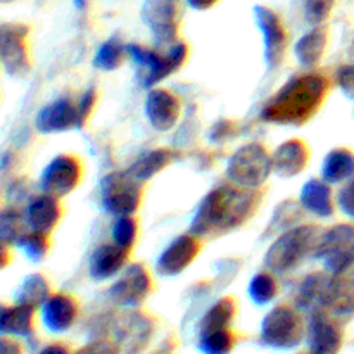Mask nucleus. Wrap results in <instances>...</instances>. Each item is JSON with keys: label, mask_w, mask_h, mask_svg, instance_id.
I'll list each match as a JSON object with an SVG mask.
<instances>
[{"label": "nucleus", "mask_w": 354, "mask_h": 354, "mask_svg": "<svg viewBox=\"0 0 354 354\" xmlns=\"http://www.w3.org/2000/svg\"><path fill=\"white\" fill-rule=\"evenodd\" d=\"M259 203L256 190L237 185H220L206 194L190 223V234L207 237L242 227L254 214Z\"/></svg>", "instance_id": "f257e3e1"}, {"label": "nucleus", "mask_w": 354, "mask_h": 354, "mask_svg": "<svg viewBox=\"0 0 354 354\" xmlns=\"http://www.w3.org/2000/svg\"><path fill=\"white\" fill-rule=\"evenodd\" d=\"M328 80L322 73H304L280 86L261 109V120L272 124L308 123L324 104Z\"/></svg>", "instance_id": "f03ea898"}, {"label": "nucleus", "mask_w": 354, "mask_h": 354, "mask_svg": "<svg viewBox=\"0 0 354 354\" xmlns=\"http://www.w3.org/2000/svg\"><path fill=\"white\" fill-rule=\"evenodd\" d=\"M322 235L317 225H297L282 232L266 251V268L277 275L292 272L308 258H315Z\"/></svg>", "instance_id": "7ed1b4c3"}, {"label": "nucleus", "mask_w": 354, "mask_h": 354, "mask_svg": "<svg viewBox=\"0 0 354 354\" xmlns=\"http://www.w3.org/2000/svg\"><path fill=\"white\" fill-rule=\"evenodd\" d=\"M273 171L272 154L261 144H245L232 154L227 165V178L241 189L258 190Z\"/></svg>", "instance_id": "20e7f679"}, {"label": "nucleus", "mask_w": 354, "mask_h": 354, "mask_svg": "<svg viewBox=\"0 0 354 354\" xmlns=\"http://www.w3.org/2000/svg\"><path fill=\"white\" fill-rule=\"evenodd\" d=\"M127 52L131 61L144 69V86H154L185 64L189 47L183 41H175L166 54H159L144 45L130 44Z\"/></svg>", "instance_id": "39448f33"}, {"label": "nucleus", "mask_w": 354, "mask_h": 354, "mask_svg": "<svg viewBox=\"0 0 354 354\" xmlns=\"http://www.w3.org/2000/svg\"><path fill=\"white\" fill-rule=\"evenodd\" d=\"M102 207L113 216H133L140 207V182L128 171L109 173L100 185Z\"/></svg>", "instance_id": "423d86ee"}, {"label": "nucleus", "mask_w": 354, "mask_h": 354, "mask_svg": "<svg viewBox=\"0 0 354 354\" xmlns=\"http://www.w3.org/2000/svg\"><path fill=\"white\" fill-rule=\"evenodd\" d=\"M304 335L303 318L299 311L287 304L273 308L261 324V339L277 349L296 348Z\"/></svg>", "instance_id": "0eeeda50"}, {"label": "nucleus", "mask_w": 354, "mask_h": 354, "mask_svg": "<svg viewBox=\"0 0 354 354\" xmlns=\"http://www.w3.org/2000/svg\"><path fill=\"white\" fill-rule=\"evenodd\" d=\"M315 258L324 263L330 275L348 268L354 263V227L349 223H337L324 232Z\"/></svg>", "instance_id": "6e6552de"}, {"label": "nucleus", "mask_w": 354, "mask_h": 354, "mask_svg": "<svg viewBox=\"0 0 354 354\" xmlns=\"http://www.w3.org/2000/svg\"><path fill=\"white\" fill-rule=\"evenodd\" d=\"M142 19L158 44L173 45L178 37L180 0H145Z\"/></svg>", "instance_id": "1a4fd4ad"}, {"label": "nucleus", "mask_w": 354, "mask_h": 354, "mask_svg": "<svg viewBox=\"0 0 354 354\" xmlns=\"http://www.w3.org/2000/svg\"><path fill=\"white\" fill-rule=\"evenodd\" d=\"M82 182V162L71 154H61L52 159L40 173L38 185L45 194L66 197Z\"/></svg>", "instance_id": "9d476101"}, {"label": "nucleus", "mask_w": 354, "mask_h": 354, "mask_svg": "<svg viewBox=\"0 0 354 354\" xmlns=\"http://www.w3.org/2000/svg\"><path fill=\"white\" fill-rule=\"evenodd\" d=\"M28 30L21 23H6L0 30V55L7 75L24 76L30 71V54H28Z\"/></svg>", "instance_id": "9b49d317"}, {"label": "nucleus", "mask_w": 354, "mask_h": 354, "mask_svg": "<svg viewBox=\"0 0 354 354\" xmlns=\"http://www.w3.org/2000/svg\"><path fill=\"white\" fill-rule=\"evenodd\" d=\"M152 289V279L147 268L140 263L128 265L120 279L109 289V297L124 308H135L144 303Z\"/></svg>", "instance_id": "f8f14e48"}, {"label": "nucleus", "mask_w": 354, "mask_h": 354, "mask_svg": "<svg viewBox=\"0 0 354 354\" xmlns=\"http://www.w3.org/2000/svg\"><path fill=\"white\" fill-rule=\"evenodd\" d=\"M254 17L263 35L265 62L268 69H275L282 64L287 52V33L279 14L266 6L254 7Z\"/></svg>", "instance_id": "ddd939ff"}, {"label": "nucleus", "mask_w": 354, "mask_h": 354, "mask_svg": "<svg viewBox=\"0 0 354 354\" xmlns=\"http://www.w3.org/2000/svg\"><path fill=\"white\" fill-rule=\"evenodd\" d=\"M83 121L80 118L78 102L61 97L41 107L35 118V128L44 135L62 133L68 130H80Z\"/></svg>", "instance_id": "4468645a"}, {"label": "nucleus", "mask_w": 354, "mask_h": 354, "mask_svg": "<svg viewBox=\"0 0 354 354\" xmlns=\"http://www.w3.org/2000/svg\"><path fill=\"white\" fill-rule=\"evenodd\" d=\"M201 244L199 237L192 234H185L176 237L165 251L161 252V256L158 258V272L165 277H175L178 273L185 272L196 258L199 256Z\"/></svg>", "instance_id": "2eb2a0df"}, {"label": "nucleus", "mask_w": 354, "mask_h": 354, "mask_svg": "<svg viewBox=\"0 0 354 354\" xmlns=\"http://www.w3.org/2000/svg\"><path fill=\"white\" fill-rule=\"evenodd\" d=\"M182 113L180 99L165 88H152L145 99V116L158 131H169L176 127Z\"/></svg>", "instance_id": "dca6fc26"}, {"label": "nucleus", "mask_w": 354, "mask_h": 354, "mask_svg": "<svg viewBox=\"0 0 354 354\" xmlns=\"http://www.w3.org/2000/svg\"><path fill=\"white\" fill-rule=\"evenodd\" d=\"M61 216L62 209L59 197L41 192L28 203L26 211H24V223L30 227V230L48 235L57 227Z\"/></svg>", "instance_id": "f3484780"}, {"label": "nucleus", "mask_w": 354, "mask_h": 354, "mask_svg": "<svg viewBox=\"0 0 354 354\" xmlns=\"http://www.w3.org/2000/svg\"><path fill=\"white\" fill-rule=\"evenodd\" d=\"M76 317H78V303L75 297L68 294H52L44 304H41V322L45 328L54 334L66 332L73 327Z\"/></svg>", "instance_id": "a211bd4d"}, {"label": "nucleus", "mask_w": 354, "mask_h": 354, "mask_svg": "<svg viewBox=\"0 0 354 354\" xmlns=\"http://www.w3.org/2000/svg\"><path fill=\"white\" fill-rule=\"evenodd\" d=\"M273 171L280 178H294L306 169L310 161V149L299 138L283 142L272 154Z\"/></svg>", "instance_id": "6ab92c4d"}, {"label": "nucleus", "mask_w": 354, "mask_h": 354, "mask_svg": "<svg viewBox=\"0 0 354 354\" xmlns=\"http://www.w3.org/2000/svg\"><path fill=\"white\" fill-rule=\"evenodd\" d=\"M128 259V251L127 249L120 248L118 244H100L95 251L90 256L88 263V273L93 280L97 282H104V280H109L113 277H116L118 273H121L127 266Z\"/></svg>", "instance_id": "aec40b11"}, {"label": "nucleus", "mask_w": 354, "mask_h": 354, "mask_svg": "<svg viewBox=\"0 0 354 354\" xmlns=\"http://www.w3.org/2000/svg\"><path fill=\"white\" fill-rule=\"evenodd\" d=\"M332 275L324 272H313L301 282L297 290V308L303 311H317L327 310L328 296H330Z\"/></svg>", "instance_id": "412c9836"}, {"label": "nucleus", "mask_w": 354, "mask_h": 354, "mask_svg": "<svg viewBox=\"0 0 354 354\" xmlns=\"http://www.w3.org/2000/svg\"><path fill=\"white\" fill-rule=\"evenodd\" d=\"M311 354H337L342 346V332L325 313L317 311L310 320Z\"/></svg>", "instance_id": "4be33fe9"}, {"label": "nucleus", "mask_w": 354, "mask_h": 354, "mask_svg": "<svg viewBox=\"0 0 354 354\" xmlns=\"http://www.w3.org/2000/svg\"><path fill=\"white\" fill-rule=\"evenodd\" d=\"M327 310L335 317H354V263L332 275Z\"/></svg>", "instance_id": "5701e85b"}, {"label": "nucleus", "mask_w": 354, "mask_h": 354, "mask_svg": "<svg viewBox=\"0 0 354 354\" xmlns=\"http://www.w3.org/2000/svg\"><path fill=\"white\" fill-rule=\"evenodd\" d=\"M299 204L308 213L317 218L327 220L334 214V196H332L330 183L325 180L311 178L301 187Z\"/></svg>", "instance_id": "b1692460"}, {"label": "nucleus", "mask_w": 354, "mask_h": 354, "mask_svg": "<svg viewBox=\"0 0 354 354\" xmlns=\"http://www.w3.org/2000/svg\"><path fill=\"white\" fill-rule=\"evenodd\" d=\"M328 45L327 28L318 24L304 33L294 45V55L303 68H315L324 59Z\"/></svg>", "instance_id": "393cba45"}, {"label": "nucleus", "mask_w": 354, "mask_h": 354, "mask_svg": "<svg viewBox=\"0 0 354 354\" xmlns=\"http://www.w3.org/2000/svg\"><path fill=\"white\" fill-rule=\"evenodd\" d=\"M175 159V152L168 151V149H156V151H149L142 154L130 168L127 169L137 182L144 183L161 173L168 165H171Z\"/></svg>", "instance_id": "a878e982"}, {"label": "nucleus", "mask_w": 354, "mask_h": 354, "mask_svg": "<svg viewBox=\"0 0 354 354\" xmlns=\"http://www.w3.org/2000/svg\"><path fill=\"white\" fill-rule=\"evenodd\" d=\"M322 176L330 185L344 183L354 178V154L349 149H334L324 161Z\"/></svg>", "instance_id": "bb28decb"}, {"label": "nucleus", "mask_w": 354, "mask_h": 354, "mask_svg": "<svg viewBox=\"0 0 354 354\" xmlns=\"http://www.w3.org/2000/svg\"><path fill=\"white\" fill-rule=\"evenodd\" d=\"M35 308L28 304L16 303L12 306L2 308V332L6 335H21L26 337L33 330Z\"/></svg>", "instance_id": "cd10ccee"}, {"label": "nucleus", "mask_w": 354, "mask_h": 354, "mask_svg": "<svg viewBox=\"0 0 354 354\" xmlns=\"http://www.w3.org/2000/svg\"><path fill=\"white\" fill-rule=\"evenodd\" d=\"M48 297H50V286H48L47 279L44 275L33 273L21 283L19 290L16 292V303L37 308L41 306Z\"/></svg>", "instance_id": "c85d7f7f"}, {"label": "nucleus", "mask_w": 354, "mask_h": 354, "mask_svg": "<svg viewBox=\"0 0 354 354\" xmlns=\"http://www.w3.org/2000/svg\"><path fill=\"white\" fill-rule=\"evenodd\" d=\"M235 317V303L230 297H223L209 308L201 324V332L218 330V328H228Z\"/></svg>", "instance_id": "c756f323"}, {"label": "nucleus", "mask_w": 354, "mask_h": 354, "mask_svg": "<svg viewBox=\"0 0 354 354\" xmlns=\"http://www.w3.org/2000/svg\"><path fill=\"white\" fill-rule=\"evenodd\" d=\"M127 54V47L118 38H109L97 48L93 66L97 69H102V71H114L123 64V59Z\"/></svg>", "instance_id": "7c9ffc66"}, {"label": "nucleus", "mask_w": 354, "mask_h": 354, "mask_svg": "<svg viewBox=\"0 0 354 354\" xmlns=\"http://www.w3.org/2000/svg\"><path fill=\"white\" fill-rule=\"evenodd\" d=\"M248 292L256 304L263 306V304H268L275 299L277 294H279V283H277L275 277L272 273L261 272L252 277V280L249 282Z\"/></svg>", "instance_id": "2f4dec72"}, {"label": "nucleus", "mask_w": 354, "mask_h": 354, "mask_svg": "<svg viewBox=\"0 0 354 354\" xmlns=\"http://www.w3.org/2000/svg\"><path fill=\"white\" fill-rule=\"evenodd\" d=\"M235 337L230 328L201 332V349L204 354H228L234 349Z\"/></svg>", "instance_id": "473e14b6"}, {"label": "nucleus", "mask_w": 354, "mask_h": 354, "mask_svg": "<svg viewBox=\"0 0 354 354\" xmlns=\"http://www.w3.org/2000/svg\"><path fill=\"white\" fill-rule=\"evenodd\" d=\"M17 248L24 252L30 261H41L48 252V235L41 234V232H24L16 242Z\"/></svg>", "instance_id": "72a5a7b5"}, {"label": "nucleus", "mask_w": 354, "mask_h": 354, "mask_svg": "<svg viewBox=\"0 0 354 354\" xmlns=\"http://www.w3.org/2000/svg\"><path fill=\"white\" fill-rule=\"evenodd\" d=\"M23 216L16 207H3L0 213V237L2 244H16L23 235Z\"/></svg>", "instance_id": "f704fd0d"}, {"label": "nucleus", "mask_w": 354, "mask_h": 354, "mask_svg": "<svg viewBox=\"0 0 354 354\" xmlns=\"http://www.w3.org/2000/svg\"><path fill=\"white\" fill-rule=\"evenodd\" d=\"M138 225L133 216H120L113 225V242L130 251L137 241Z\"/></svg>", "instance_id": "c9c22d12"}, {"label": "nucleus", "mask_w": 354, "mask_h": 354, "mask_svg": "<svg viewBox=\"0 0 354 354\" xmlns=\"http://www.w3.org/2000/svg\"><path fill=\"white\" fill-rule=\"evenodd\" d=\"M335 0H304V14H306L308 23L318 24L324 23L330 14Z\"/></svg>", "instance_id": "e433bc0d"}, {"label": "nucleus", "mask_w": 354, "mask_h": 354, "mask_svg": "<svg viewBox=\"0 0 354 354\" xmlns=\"http://www.w3.org/2000/svg\"><path fill=\"white\" fill-rule=\"evenodd\" d=\"M335 82L346 97L354 99V64H344L335 73Z\"/></svg>", "instance_id": "4c0bfd02"}, {"label": "nucleus", "mask_w": 354, "mask_h": 354, "mask_svg": "<svg viewBox=\"0 0 354 354\" xmlns=\"http://www.w3.org/2000/svg\"><path fill=\"white\" fill-rule=\"evenodd\" d=\"M337 204L342 213L354 220V178L348 180L337 194Z\"/></svg>", "instance_id": "58836bf2"}, {"label": "nucleus", "mask_w": 354, "mask_h": 354, "mask_svg": "<svg viewBox=\"0 0 354 354\" xmlns=\"http://www.w3.org/2000/svg\"><path fill=\"white\" fill-rule=\"evenodd\" d=\"M296 209L294 203H283V206L279 207V211H275V216H273L272 225L280 232H286L289 228L294 227V220H289V213Z\"/></svg>", "instance_id": "ea45409f"}, {"label": "nucleus", "mask_w": 354, "mask_h": 354, "mask_svg": "<svg viewBox=\"0 0 354 354\" xmlns=\"http://www.w3.org/2000/svg\"><path fill=\"white\" fill-rule=\"evenodd\" d=\"M95 102H97V90L93 88V86H88V88L82 93V97H80L78 100V111H80V118H82L83 124H85V121L88 120L90 114H92L93 107H95Z\"/></svg>", "instance_id": "a19ab883"}, {"label": "nucleus", "mask_w": 354, "mask_h": 354, "mask_svg": "<svg viewBox=\"0 0 354 354\" xmlns=\"http://www.w3.org/2000/svg\"><path fill=\"white\" fill-rule=\"evenodd\" d=\"M76 354H118V351L111 342H95V344L86 346L85 349Z\"/></svg>", "instance_id": "79ce46f5"}, {"label": "nucleus", "mask_w": 354, "mask_h": 354, "mask_svg": "<svg viewBox=\"0 0 354 354\" xmlns=\"http://www.w3.org/2000/svg\"><path fill=\"white\" fill-rule=\"evenodd\" d=\"M187 3L196 10H207L213 6H216L218 0H187Z\"/></svg>", "instance_id": "37998d69"}, {"label": "nucleus", "mask_w": 354, "mask_h": 354, "mask_svg": "<svg viewBox=\"0 0 354 354\" xmlns=\"http://www.w3.org/2000/svg\"><path fill=\"white\" fill-rule=\"evenodd\" d=\"M2 354H21L19 346L14 341H9V339H3L2 341Z\"/></svg>", "instance_id": "c03bdc74"}, {"label": "nucleus", "mask_w": 354, "mask_h": 354, "mask_svg": "<svg viewBox=\"0 0 354 354\" xmlns=\"http://www.w3.org/2000/svg\"><path fill=\"white\" fill-rule=\"evenodd\" d=\"M40 354H69V351L64 348V346L52 344V346H48V348H45Z\"/></svg>", "instance_id": "a18cd8bd"}, {"label": "nucleus", "mask_w": 354, "mask_h": 354, "mask_svg": "<svg viewBox=\"0 0 354 354\" xmlns=\"http://www.w3.org/2000/svg\"><path fill=\"white\" fill-rule=\"evenodd\" d=\"M73 3H75L76 9L83 10L86 7V0H73Z\"/></svg>", "instance_id": "49530a36"}, {"label": "nucleus", "mask_w": 354, "mask_h": 354, "mask_svg": "<svg viewBox=\"0 0 354 354\" xmlns=\"http://www.w3.org/2000/svg\"><path fill=\"white\" fill-rule=\"evenodd\" d=\"M2 2H3V3H7V2H12V0H2Z\"/></svg>", "instance_id": "de8ad7c7"}]
</instances>
